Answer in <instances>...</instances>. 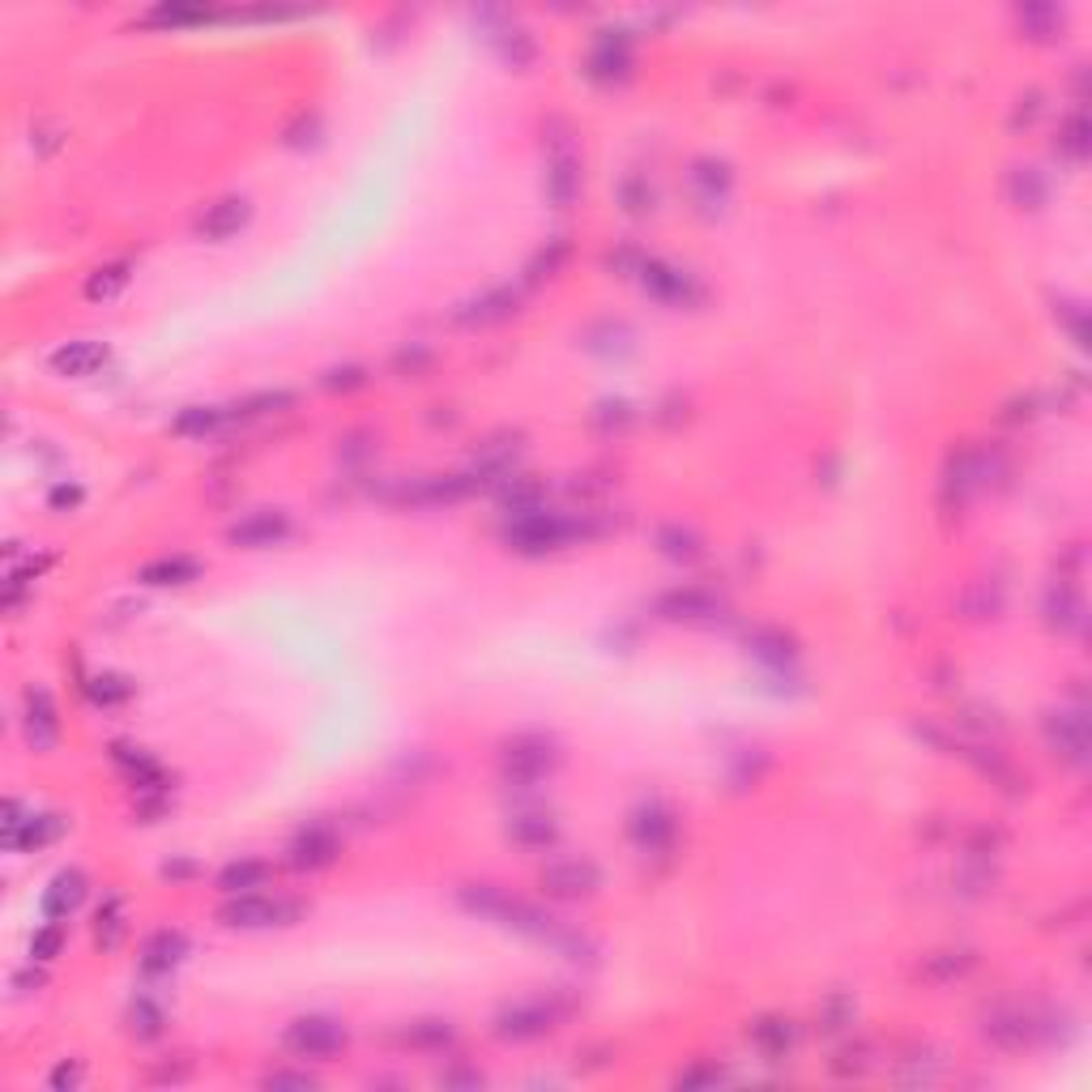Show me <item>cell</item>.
I'll list each match as a JSON object with an SVG mask.
<instances>
[{
    "label": "cell",
    "mask_w": 1092,
    "mask_h": 1092,
    "mask_svg": "<svg viewBox=\"0 0 1092 1092\" xmlns=\"http://www.w3.org/2000/svg\"><path fill=\"white\" fill-rule=\"evenodd\" d=\"M303 905L295 900H282V896H265V892H240L223 905V926H236V931H265V926H290L299 922Z\"/></svg>",
    "instance_id": "cell-1"
},
{
    "label": "cell",
    "mask_w": 1092,
    "mask_h": 1092,
    "mask_svg": "<svg viewBox=\"0 0 1092 1092\" xmlns=\"http://www.w3.org/2000/svg\"><path fill=\"white\" fill-rule=\"evenodd\" d=\"M572 538H577V521L547 508H516V521L508 525V542H516V551H555Z\"/></svg>",
    "instance_id": "cell-2"
},
{
    "label": "cell",
    "mask_w": 1092,
    "mask_h": 1092,
    "mask_svg": "<svg viewBox=\"0 0 1092 1092\" xmlns=\"http://www.w3.org/2000/svg\"><path fill=\"white\" fill-rule=\"evenodd\" d=\"M282 1041L299 1059H334L346 1046V1024H338L334 1016H299L286 1024Z\"/></svg>",
    "instance_id": "cell-3"
},
{
    "label": "cell",
    "mask_w": 1092,
    "mask_h": 1092,
    "mask_svg": "<svg viewBox=\"0 0 1092 1092\" xmlns=\"http://www.w3.org/2000/svg\"><path fill=\"white\" fill-rule=\"evenodd\" d=\"M60 833H65L60 816H34V811H22L17 803H9V811H4V846L9 850H43Z\"/></svg>",
    "instance_id": "cell-4"
},
{
    "label": "cell",
    "mask_w": 1092,
    "mask_h": 1092,
    "mask_svg": "<svg viewBox=\"0 0 1092 1092\" xmlns=\"http://www.w3.org/2000/svg\"><path fill=\"white\" fill-rule=\"evenodd\" d=\"M542 888L559 900H581V896H594L602 888V870L585 857H568V862H555L542 870Z\"/></svg>",
    "instance_id": "cell-5"
},
{
    "label": "cell",
    "mask_w": 1092,
    "mask_h": 1092,
    "mask_svg": "<svg viewBox=\"0 0 1092 1092\" xmlns=\"http://www.w3.org/2000/svg\"><path fill=\"white\" fill-rule=\"evenodd\" d=\"M640 282H644V290H649L653 299L675 303V308H687V303L700 299V286L692 282V273H683V269H675V265H666V260H644V265H640Z\"/></svg>",
    "instance_id": "cell-6"
},
{
    "label": "cell",
    "mask_w": 1092,
    "mask_h": 1092,
    "mask_svg": "<svg viewBox=\"0 0 1092 1092\" xmlns=\"http://www.w3.org/2000/svg\"><path fill=\"white\" fill-rule=\"evenodd\" d=\"M282 538H290V516H286V512H273V508L247 512L243 521L231 525V542H236V547H247V551L278 547Z\"/></svg>",
    "instance_id": "cell-7"
},
{
    "label": "cell",
    "mask_w": 1092,
    "mask_h": 1092,
    "mask_svg": "<svg viewBox=\"0 0 1092 1092\" xmlns=\"http://www.w3.org/2000/svg\"><path fill=\"white\" fill-rule=\"evenodd\" d=\"M627 837L640 846L644 853L666 850L675 841V816L662 807V803H640L627 820Z\"/></svg>",
    "instance_id": "cell-8"
},
{
    "label": "cell",
    "mask_w": 1092,
    "mask_h": 1092,
    "mask_svg": "<svg viewBox=\"0 0 1092 1092\" xmlns=\"http://www.w3.org/2000/svg\"><path fill=\"white\" fill-rule=\"evenodd\" d=\"M1046 734H1050V747L1059 755H1067L1072 764L1089 760V718H1084V709H1059V713H1050Z\"/></svg>",
    "instance_id": "cell-9"
},
{
    "label": "cell",
    "mask_w": 1092,
    "mask_h": 1092,
    "mask_svg": "<svg viewBox=\"0 0 1092 1092\" xmlns=\"http://www.w3.org/2000/svg\"><path fill=\"white\" fill-rule=\"evenodd\" d=\"M247 218H252L247 197H223V201H214V205L201 214L197 236L210 243H223V240H231V236H240L243 227H247Z\"/></svg>",
    "instance_id": "cell-10"
},
{
    "label": "cell",
    "mask_w": 1092,
    "mask_h": 1092,
    "mask_svg": "<svg viewBox=\"0 0 1092 1092\" xmlns=\"http://www.w3.org/2000/svg\"><path fill=\"white\" fill-rule=\"evenodd\" d=\"M555 768V751L542 738H521L504 751V772L512 781H542Z\"/></svg>",
    "instance_id": "cell-11"
},
{
    "label": "cell",
    "mask_w": 1092,
    "mask_h": 1092,
    "mask_svg": "<svg viewBox=\"0 0 1092 1092\" xmlns=\"http://www.w3.org/2000/svg\"><path fill=\"white\" fill-rule=\"evenodd\" d=\"M551 1029H555V1011L547 1003H516L495 1024V1033L508 1037V1041H534V1037H542Z\"/></svg>",
    "instance_id": "cell-12"
},
{
    "label": "cell",
    "mask_w": 1092,
    "mask_h": 1092,
    "mask_svg": "<svg viewBox=\"0 0 1092 1092\" xmlns=\"http://www.w3.org/2000/svg\"><path fill=\"white\" fill-rule=\"evenodd\" d=\"M103 364H108V346H103V342H90V338L65 342L60 351H52V371H56V375H73V380L95 375Z\"/></svg>",
    "instance_id": "cell-13"
},
{
    "label": "cell",
    "mask_w": 1092,
    "mask_h": 1092,
    "mask_svg": "<svg viewBox=\"0 0 1092 1092\" xmlns=\"http://www.w3.org/2000/svg\"><path fill=\"white\" fill-rule=\"evenodd\" d=\"M26 738H30L39 751L56 747V738H60L56 705H52V696H47L43 687H30V692H26Z\"/></svg>",
    "instance_id": "cell-14"
},
{
    "label": "cell",
    "mask_w": 1092,
    "mask_h": 1092,
    "mask_svg": "<svg viewBox=\"0 0 1092 1092\" xmlns=\"http://www.w3.org/2000/svg\"><path fill=\"white\" fill-rule=\"evenodd\" d=\"M82 896H86V875L82 870H60L52 879V888L43 892V918L47 922H65L82 905Z\"/></svg>",
    "instance_id": "cell-15"
},
{
    "label": "cell",
    "mask_w": 1092,
    "mask_h": 1092,
    "mask_svg": "<svg viewBox=\"0 0 1092 1092\" xmlns=\"http://www.w3.org/2000/svg\"><path fill=\"white\" fill-rule=\"evenodd\" d=\"M334 857H338V837H334L329 828H321V824L303 828V833L290 841V862H295V866L316 870V866H329Z\"/></svg>",
    "instance_id": "cell-16"
},
{
    "label": "cell",
    "mask_w": 1092,
    "mask_h": 1092,
    "mask_svg": "<svg viewBox=\"0 0 1092 1092\" xmlns=\"http://www.w3.org/2000/svg\"><path fill=\"white\" fill-rule=\"evenodd\" d=\"M184 952H188V939H184L180 931H158V935H150L145 948H141V969L171 973L184 961Z\"/></svg>",
    "instance_id": "cell-17"
},
{
    "label": "cell",
    "mask_w": 1092,
    "mask_h": 1092,
    "mask_svg": "<svg viewBox=\"0 0 1092 1092\" xmlns=\"http://www.w3.org/2000/svg\"><path fill=\"white\" fill-rule=\"evenodd\" d=\"M516 290L512 286H495V290H486L479 295L474 303H466L462 312H457V321H466V325H491V321H504V316H512L516 312Z\"/></svg>",
    "instance_id": "cell-18"
},
{
    "label": "cell",
    "mask_w": 1092,
    "mask_h": 1092,
    "mask_svg": "<svg viewBox=\"0 0 1092 1092\" xmlns=\"http://www.w3.org/2000/svg\"><path fill=\"white\" fill-rule=\"evenodd\" d=\"M197 572H201L197 559H188V555H162V559H150L141 568V581L145 585H188V581H197Z\"/></svg>",
    "instance_id": "cell-19"
},
{
    "label": "cell",
    "mask_w": 1092,
    "mask_h": 1092,
    "mask_svg": "<svg viewBox=\"0 0 1092 1092\" xmlns=\"http://www.w3.org/2000/svg\"><path fill=\"white\" fill-rule=\"evenodd\" d=\"M508 837L521 846V850H547V846H555V837H559V828H555V820L551 816H516L512 824H508Z\"/></svg>",
    "instance_id": "cell-20"
},
{
    "label": "cell",
    "mask_w": 1092,
    "mask_h": 1092,
    "mask_svg": "<svg viewBox=\"0 0 1092 1092\" xmlns=\"http://www.w3.org/2000/svg\"><path fill=\"white\" fill-rule=\"evenodd\" d=\"M692 188L705 205H722L729 193V167L726 162H713V158H700L692 167Z\"/></svg>",
    "instance_id": "cell-21"
},
{
    "label": "cell",
    "mask_w": 1092,
    "mask_h": 1092,
    "mask_svg": "<svg viewBox=\"0 0 1092 1092\" xmlns=\"http://www.w3.org/2000/svg\"><path fill=\"white\" fill-rule=\"evenodd\" d=\"M265 879H269V866H265L260 857H240V862L223 866L218 888H223L227 896H240V892H256V888H265Z\"/></svg>",
    "instance_id": "cell-22"
},
{
    "label": "cell",
    "mask_w": 1092,
    "mask_h": 1092,
    "mask_svg": "<svg viewBox=\"0 0 1092 1092\" xmlns=\"http://www.w3.org/2000/svg\"><path fill=\"white\" fill-rule=\"evenodd\" d=\"M577 188H581V175H577L572 154H555L551 167H547V193H551V201H555V205H568V201L577 197Z\"/></svg>",
    "instance_id": "cell-23"
},
{
    "label": "cell",
    "mask_w": 1092,
    "mask_h": 1092,
    "mask_svg": "<svg viewBox=\"0 0 1092 1092\" xmlns=\"http://www.w3.org/2000/svg\"><path fill=\"white\" fill-rule=\"evenodd\" d=\"M124 931H128L124 900L120 896H108V900L99 905V913H95V935H99V944H103V948H116V944L124 939Z\"/></svg>",
    "instance_id": "cell-24"
},
{
    "label": "cell",
    "mask_w": 1092,
    "mask_h": 1092,
    "mask_svg": "<svg viewBox=\"0 0 1092 1092\" xmlns=\"http://www.w3.org/2000/svg\"><path fill=\"white\" fill-rule=\"evenodd\" d=\"M1007 193H1011V201H1016L1020 210H1037V205L1046 201V180H1041L1033 167H1016L1011 180H1007Z\"/></svg>",
    "instance_id": "cell-25"
},
{
    "label": "cell",
    "mask_w": 1092,
    "mask_h": 1092,
    "mask_svg": "<svg viewBox=\"0 0 1092 1092\" xmlns=\"http://www.w3.org/2000/svg\"><path fill=\"white\" fill-rule=\"evenodd\" d=\"M128 269H132L128 260H116V265H103V269H95V273H90V282H86V299H95V303H99V299H112V295H120L124 286H128V278H132Z\"/></svg>",
    "instance_id": "cell-26"
},
{
    "label": "cell",
    "mask_w": 1092,
    "mask_h": 1092,
    "mask_svg": "<svg viewBox=\"0 0 1092 1092\" xmlns=\"http://www.w3.org/2000/svg\"><path fill=\"white\" fill-rule=\"evenodd\" d=\"M218 423H223V410H214V406H188L171 427H175V436H205Z\"/></svg>",
    "instance_id": "cell-27"
},
{
    "label": "cell",
    "mask_w": 1092,
    "mask_h": 1092,
    "mask_svg": "<svg viewBox=\"0 0 1092 1092\" xmlns=\"http://www.w3.org/2000/svg\"><path fill=\"white\" fill-rule=\"evenodd\" d=\"M662 610L670 614V619H700V614H709L713 610V598L709 594H700V590H679V594H670Z\"/></svg>",
    "instance_id": "cell-28"
},
{
    "label": "cell",
    "mask_w": 1092,
    "mask_h": 1092,
    "mask_svg": "<svg viewBox=\"0 0 1092 1092\" xmlns=\"http://www.w3.org/2000/svg\"><path fill=\"white\" fill-rule=\"evenodd\" d=\"M1050 623H1059L1063 632H1072V627H1080L1084 623V602L1076 598V594H1067V590H1059V594H1050Z\"/></svg>",
    "instance_id": "cell-29"
},
{
    "label": "cell",
    "mask_w": 1092,
    "mask_h": 1092,
    "mask_svg": "<svg viewBox=\"0 0 1092 1092\" xmlns=\"http://www.w3.org/2000/svg\"><path fill=\"white\" fill-rule=\"evenodd\" d=\"M755 1041L764 1046V1054H785L794 1046V1029L785 1020H760L755 1024Z\"/></svg>",
    "instance_id": "cell-30"
},
{
    "label": "cell",
    "mask_w": 1092,
    "mask_h": 1092,
    "mask_svg": "<svg viewBox=\"0 0 1092 1092\" xmlns=\"http://www.w3.org/2000/svg\"><path fill=\"white\" fill-rule=\"evenodd\" d=\"M1059 145L1080 162V158L1089 154V120H1084V116H1067L1063 132H1059Z\"/></svg>",
    "instance_id": "cell-31"
},
{
    "label": "cell",
    "mask_w": 1092,
    "mask_h": 1092,
    "mask_svg": "<svg viewBox=\"0 0 1092 1092\" xmlns=\"http://www.w3.org/2000/svg\"><path fill=\"white\" fill-rule=\"evenodd\" d=\"M90 696L99 700V705H120L132 696V687L124 683L120 675H99V679H90Z\"/></svg>",
    "instance_id": "cell-32"
},
{
    "label": "cell",
    "mask_w": 1092,
    "mask_h": 1092,
    "mask_svg": "<svg viewBox=\"0 0 1092 1092\" xmlns=\"http://www.w3.org/2000/svg\"><path fill=\"white\" fill-rule=\"evenodd\" d=\"M60 944H65V931H60V922H47L34 939H30V961H52L56 952H60Z\"/></svg>",
    "instance_id": "cell-33"
},
{
    "label": "cell",
    "mask_w": 1092,
    "mask_h": 1092,
    "mask_svg": "<svg viewBox=\"0 0 1092 1092\" xmlns=\"http://www.w3.org/2000/svg\"><path fill=\"white\" fill-rule=\"evenodd\" d=\"M414 1046H449L453 1041V1029L444 1020H419L410 1033H406Z\"/></svg>",
    "instance_id": "cell-34"
},
{
    "label": "cell",
    "mask_w": 1092,
    "mask_h": 1092,
    "mask_svg": "<svg viewBox=\"0 0 1092 1092\" xmlns=\"http://www.w3.org/2000/svg\"><path fill=\"white\" fill-rule=\"evenodd\" d=\"M657 542H662V551H666V555H675V559H692V555L700 551V547H696V538H692L687 529H662V538H657Z\"/></svg>",
    "instance_id": "cell-35"
},
{
    "label": "cell",
    "mask_w": 1092,
    "mask_h": 1092,
    "mask_svg": "<svg viewBox=\"0 0 1092 1092\" xmlns=\"http://www.w3.org/2000/svg\"><path fill=\"white\" fill-rule=\"evenodd\" d=\"M132 1029H141V1037H158L162 1011H158L150 998H137V1003H132Z\"/></svg>",
    "instance_id": "cell-36"
},
{
    "label": "cell",
    "mask_w": 1092,
    "mask_h": 1092,
    "mask_svg": "<svg viewBox=\"0 0 1092 1092\" xmlns=\"http://www.w3.org/2000/svg\"><path fill=\"white\" fill-rule=\"evenodd\" d=\"M205 9H180V4H158L150 13V22H162V26H184V22H201Z\"/></svg>",
    "instance_id": "cell-37"
},
{
    "label": "cell",
    "mask_w": 1092,
    "mask_h": 1092,
    "mask_svg": "<svg viewBox=\"0 0 1092 1092\" xmlns=\"http://www.w3.org/2000/svg\"><path fill=\"white\" fill-rule=\"evenodd\" d=\"M590 65H594V73H598V77H614V73H623V69H627V56H623V52H610V47H602V52H598Z\"/></svg>",
    "instance_id": "cell-38"
},
{
    "label": "cell",
    "mask_w": 1092,
    "mask_h": 1092,
    "mask_svg": "<svg viewBox=\"0 0 1092 1092\" xmlns=\"http://www.w3.org/2000/svg\"><path fill=\"white\" fill-rule=\"evenodd\" d=\"M564 256H568V243L555 240L551 243V252H542V256L534 260V269H529V273H534V278H542V269H547V273H551V269H559V260H564Z\"/></svg>",
    "instance_id": "cell-39"
},
{
    "label": "cell",
    "mask_w": 1092,
    "mask_h": 1092,
    "mask_svg": "<svg viewBox=\"0 0 1092 1092\" xmlns=\"http://www.w3.org/2000/svg\"><path fill=\"white\" fill-rule=\"evenodd\" d=\"M77 1084H82V1067H77V1063H73V1067L60 1063V1067L52 1072V1089H77Z\"/></svg>",
    "instance_id": "cell-40"
},
{
    "label": "cell",
    "mask_w": 1092,
    "mask_h": 1092,
    "mask_svg": "<svg viewBox=\"0 0 1092 1092\" xmlns=\"http://www.w3.org/2000/svg\"><path fill=\"white\" fill-rule=\"evenodd\" d=\"M77 499H82V486H56V491H52V508H65V504L73 508Z\"/></svg>",
    "instance_id": "cell-41"
}]
</instances>
